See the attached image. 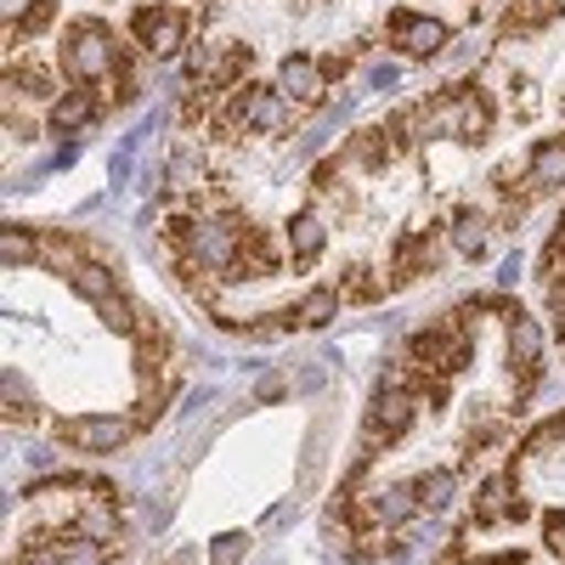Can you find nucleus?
Returning <instances> with one entry per match:
<instances>
[{"label": "nucleus", "mask_w": 565, "mask_h": 565, "mask_svg": "<svg viewBox=\"0 0 565 565\" xmlns=\"http://www.w3.org/2000/svg\"><path fill=\"white\" fill-rule=\"evenodd\" d=\"M498 436H503V418L487 413V407H476V413H469V430H463V458H476V452L492 447Z\"/></svg>", "instance_id": "25"}, {"label": "nucleus", "mask_w": 565, "mask_h": 565, "mask_svg": "<svg viewBox=\"0 0 565 565\" xmlns=\"http://www.w3.org/2000/svg\"><path fill=\"white\" fill-rule=\"evenodd\" d=\"M244 548H249V537H244V532H226V537H215V543H210V565H238V559H244Z\"/></svg>", "instance_id": "29"}, {"label": "nucleus", "mask_w": 565, "mask_h": 565, "mask_svg": "<svg viewBox=\"0 0 565 565\" xmlns=\"http://www.w3.org/2000/svg\"><path fill=\"white\" fill-rule=\"evenodd\" d=\"M476 526H498V521H532V503L521 498V481H514V469H498L476 487V514H469Z\"/></svg>", "instance_id": "6"}, {"label": "nucleus", "mask_w": 565, "mask_h": 565, "mask_svg": "<svg viewBox=\"0 0 565 565\" xmlns=\"http://www.w3.org/2000/svg\"><path fill=\"white\" fill-rule=\"evenodd\" d=\"M277 90H282L289 103H317V97H322V68H317L306 52L282 57V63H277Z\"/></svg>", "instance_id": "13"}, {"label": "nucleus", "mask_w": 565, "mask_h": 565, "mask_svg": "<svg viewBox=\"0 0 565 565\" xmlns=\"http://www.w3.org/2000/svg\"><path fill=\"white\" fill-rule=\"evenodd\" d=\"M543 543H548V554H559V565H565V509H548V514H543Z\"/></svg>", "instance_id": "30"}, {"label": "nucleus", "mask_w": 565, "mask_h": 565, "mask_svg": "<svg viewBox=\"0 0 565 565\" xmlns=\"http://www.w3.org/2000/svg\"><path fill=\"white\" fill-rule=\"evenodd\" d=\"M277 271H282V249H277V238H271L266 226H249V238H244L238 260H232L226 282H249V277H277Z\"/></svg>", "instance_id": "11"}, {"label": "nucleus", "mask_w": 565, "mask_h": 565, "mask_svg": "<svg viewBox=\"0 0 565 565\" xmlns=\"http://www.w3.org/2000/svg\"><path fill=\"white\" fill-rule=\"evenodd\" d=\"M340 289H334V282H317V289L295 306V328H328V322H334V311H340Z\"/></svg>", "instance_id": "22"}, {"label": "nucleus", "mask_w": 565, "mask_h": 565, "mask_svg": "<svg viewBox=\"0 0 565 565\" xmlns=\"http://www.w3.org/2000/svg\"><path fill=\"white\" fill-rule=\"evenodd\" d=\"M413 418H418V396L407 385H380V396L367 402V418H362V452H385L396 447L407 430H413Z\"/></svg>", "instance_id": "2"}, {"label": "nucleus", "mask_w": 565, "mask_h": 565, "mask_svg": "<svg viewBox=\"0 0 565 565\" xmlns=\"http://www.w3.org/2000/svg\"><path fill=\"white\" fill-rule=\"evenodd\" d=\"M452 244H458V255L481 260V255H487V244H492V221H487V210L458 204V210H452Z\"/></svg>", "instance_id": "16"}, {"label": "nucleus", "mask_w": 565, "mask_h": 565, "mask_svg": "<svg viewBox=\"0 0 565 565\" xmlns=\"http://www.w3.org/2000/svg\"><path fill=\"white\" fill-rule=\"evenodd\" d=\"M0 255H7V266H40V232L7 226V238H0Z\"/></svg>", "instance_id": "26"}, {"label": "nucleus", "mask_w": 565, "mask_h": 565, "mask_svg": "<svg viewBox=\"0 0 565 565\" xmlns=\"http://www.w3.org/2000/svg\"><path fill=\"white\" fill-rule=\"evenodd\" d=\"M526 186H537V193H554V186H565V136H548L532 148V175Z\"/></svg>", "instance_id": "18"}, {"label": "nucleus", "mask_w": 565, "mask_h": 565, "mask_svg": "<svg viewBox=\"0 0 565 565\" xmlns=\"http://www.w3.org/2000/svg\"><path fill=\"white\" fill-rule=\"evenodd\" d=\"M57 103L52 97V74H45L40 63H23V57H12L7 63V103Z\"/></svg>", "instance_id": "17"}, {"label": "nucleus", "mask_w": 565, "mask_h": 565, "mask_svg": "<svg viewBox=\"0 0 565 565\" xmlns=\"http://www.w3.org/2000/svg\"><path fill=\"white\" fill-rule=\"evenodd\" d=\"M537 277H543V282L565 277V215H559V226L548 232V244H543V255H537Z\"/></svg>", "instance_id": "27"}, {"label": "nucleus", "mask_w": 565, "mask_h": 565, "mask_svg": "<svg viewBox=\"0 0 565 565\" xmlns=\"http://www.w3.org/2000/svg\"><path fill=\"white\" fill-rule=\"evenodd\" d=\"M85 260H90V255H85V244H79V238H68V232H40V266H45V271L74 277Z\"/></svg>", "instance_id": "19"}, {"label": "nucleus", "mask_w": 565, "mask_h": 565, "mask_svg": "<svg viewBox=\"0 0 565 565\" xmlns=\"http://www.w3.org/2000/svg\"><path fill=\"white\" fill-rule=\"evenodd\" d=\"M503 317H509V362H543V322L509 300H503Z\"/></svg>", "instance_id": "15"}, {"label": "nucleus", "mask_w": 565, "mask_h": 565, "mask_svg": "<svg viewBox=\"0 0 565 565\" xmlns=\"http://www.w3.org/2000/svg\"><path fill=\"white\" fill-rule=\"evenodd\" d=\"M385 34H391L396 52H402V57H413V63L436 57L441 45L452 40V29H447L441 18H430V12H407V7H396V12L385 18Z\"/></svg>", "instance_id": "5"}, {"label": "nucleus", "mask_w": 565, "mask_h": 565, "mask_svg": "<svg viewBox=\"0 0 565 565\" xmlns=\"http://www.w3.org/2000/svg\"><path fill=\"white\" fill-rule=\"evenodd\" d=\"M40 7V0H0V12H7V29H23V18Z\"/></svg>", "instance_id": "33"}, {"label": "nucleus", "mask_w": 565, "mask_h": 565, "mask_svg": "<svg viewBox=\"0 0 565 565\" xmlns=\"http://www.w3.org/2000/svg\"><path fill=\"white\" fill-rule=\"evenodd\" d=\"M63 537H74V543H85V548H103V543H114L119 537V509L103 498V503H74V521L63 526Z\"/></svg>", "instance_id": "12"}, {"label": "nucleus", "mask_w": 565, "mask_h": 565, "mask_svg": "<svg viewBox=\"0 0 565 565\" xmlns=\"http://www.w3.org/2000/svg\"><path fill=\"white\" fill-rule=\"evenodd\" d=\"M345 164H356V170H367V175H380V170H391L396 164V136L385 130V125H367V130H351L345 136Z\"/></svg>", "instance_id": "10"}, {"label": "nucleus", "mask_w": 565, "mask_h": 565, "mask_svg": "<svg viewBox=\"0 0 565 565\" xmlns=\"http://www.w3.org/2000/svg\"><path fill=\"white\" fill-rule=\"evenodd\" d=\"M97 119H103V103H97V90H90V85H68L63 97L52 103V114H45V125H52L57 136H85Z\"/></svg>", "instance_id": "9"}, {"label": "nucleus", "mask_w": 565, "mask_h": 565, "mask_svg": "<svg viewBox=\"0 0 565 565\" xmlns=\"http://www.w3.org/2000/svg\"><path fill=\"white\" fill-rule=\"evenodd\" d=\"M340 295L356 300V306H373V300L385 295V282H373V266H367V260H351V266L340 271Z\"/></svg>", "instance_id": "24"}, {"label": "nucleus", "mask_w": 565, "mask_h": 565, "mask_svg": "<svg viewBox=\"0 0 565 565\" xmlns=\"http://www.w3.org/2000/svg\"><path fill=\"white\" fill-rule=\"evenodd\" d=\"M68 282H74V295H79V300H90V306H103L108 295H119V282H114V271H108L103 260H85Z\"/></svg>", "instance_id": "23"}, {"label": "nucleus", "mask_w": 565, "mask_h": 565, "mask_svg": "<svg viewBox=\"0 0 565 565\" xmlns=\"http://www.w3.org/2000/svg\"><path fill=\"white\" fill-rule=\"evenodd\" d=\"M322 244H328L322 215H317V210H295V215H289V255H295V266H300V271L322 260Z\"/></svg>", "instance_id": "14"}, {"label": "nucleus", "mask_w": 565, "mask_h": 565, "mask_svg": "<svg viewBox=\"0 0 565 565\" xmlns=\"http://www.w3.org/2000/svg\"><path fill=\"white\" fill-rule=\"evenodd\" d=\"M52 18H57V0H40V7L23 18V29H18V34H45V29H52Z\"/></svg>", "instance_id": "31"}, {"label": "nucleus", "mask_w": 565, "mask_h": 565, "mask_svg": "<svg viewBox=\"0 0 565 565\" xmlns=\"http://www.w3.org/2000/svg\"><path fill=\"white\" fill-rule=\"evenodd\" d=\"M244 97V119H249V136H282L289 130V97H282L277 85H238Z\"/></svg>", "instance_id": "8"}, {"label": "nucleus", "mask_w": 565, "mask_h": 565, "mask_svg": "<svg viewBox=\"0 0 565 565\" xmlns=\"http://www.w3.org/2000/svg\"><path fill=\"white\" fill-rule=\"evenodd\" d=\"M119 63V45H114V29L103 18H79L63 29V52H57V68L68 85H97L108 79Z\"/></svg>", "instance_id": "1"}, {"label": "nucleus", "mask_w": 565, "mask_h": 565, "mask_svg": "<svg viewBox=\"0 0 565 565\" xmlns=\"http://www.w3.org/2000/svg\"><path fill=\"white\" fill-rule=\"evenodd\" d=\"M29 418H40V407L23 396V373L12 367L7 373V424H29Z\"/></svg>", "instance_id": "28"}, {"label": "nucleus", "mask_w": 565, "mask_h": 565, "mask_svg": "<svg viewBox=\"0 0 565 565\" xmlns=\"http://www.w3.org/2000/svg\"><path fill=\"white\" fill-rule=\"evenodd\" d=\"M436 565H469V554L463 548H447V559H436Z\"/></svg>", "instance_id": "35"}, {"label": "nucleus", "mask_w": 565, "mask_h": 565, "mask_svg": "<svg viewBox=\"0 0 565 565\" xmlns=\"http://www.w3.org/2000/svg\"><path fill=\"white\" fill-rule=\"evenodd\" d=\"M141 430L125 413H90V418H57V441L79 447V452H119L130 436Z\"/></svg>", "instance_id": "4"}, {"label": "nucleus", "mask_w": 565, "mask_h": 565, "mask_svg": "<svg viewBox=\"0 0 565 565\" xmlns=\"http://www.w3.org/2000/svg\"><path fill=\"white\" fill-rule=\"evenodd\" d=\"M441 266V232H407V238H396V249H391V282L396 289H407V282H418V277H430Z\"/></svg>", "instance_id": "7"}, {"label": "nucleus", "mask_w": 565, "mask_h": 565, "mask_svg": "<svg viewBox=\"0 0 565 565\" xmlns=\"http://www.w3.org/2000/svg\"><path fill=\"white\" fill-rule=\"evenodd\" d=\"M351 63H356L351 52H334V57H322V63H317V68H322V85H334V79H345V74H351Z\"/></svg>", "instance_id": "32"}, {"label": "nucleus", "mask_w": 565, "mask_h": 565, "mask_svg": "<svg viewBox=\"0 0 565 565\" xmlns=\"http://www.w3.org/2000/svg\"><path fill=\"white\" fill-rule=\"evenodd\" d=\"M130 34L148 57H181L186 34H193V18L181 7H164V0H148V7L130 12Z\"/></svg>", "instance_id": "3"}, {"label": "nucleus", "mask_w": 565, "mask_h": 565, "mask_svg": "<svg viewBox=\"0 0 565 565\" xmlns=\"http://www.w3.org/2000/svg\"><path fill=\"white\" fill-rule=\"evenodd\" d=\"M532 554L526 548H498V554H487V559H476V565H526Z\"/></svg>", "instance_id": "34"}, {"label": "nucleus", "mask_w": 565, "mask_h": 565, "mask_svg": "<svg viewBox=\"0 0 565 565\" xmlns=\"http://www.w3.org/2000/svg\"><path fill=\"white\" fill-rule=\"evenodd\" d=\"M559 18V0H514V7H509V18L498 23V34H537V29H548Z\"/></svg>", "instance_id": "21"}, {"label": "nucleus", "mask_w": 565, "mask_h": 565, "mask_svg": "<svg viewBox=\"0 0 565 565\" xmlns=\"http://www.w3.org/2000/svg\"><path fill=\"white\" fill-rule=\"evenodd\" d=\"M402 492H407L413 514H430V509H441L452 498V469H424V476L402 481Z\"/></svg>", "instance_id": "20"}]
</instances>
